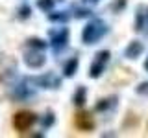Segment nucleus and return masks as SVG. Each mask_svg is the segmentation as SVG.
Segmentation results:
<instances>
[{
    "label": "nucleus",
    "instance_id": "obj_11",
    "mask_svg": "<svg viewBox=\"0 0 148 138\" xmlns=\"http://www.w3.org/2000/svg\"><path fill=\"white\" fill-rule=\"evenodd\" d=\"M48 18L52 22H67L69 20V13L67 11H54V13H48Z\"/></svg>",
    "mask_w": 148,
    "mask_h": 138
},
{
    "label": "nucleus",
    "instance_id": "obj_16",
    "mask_svg": "<svg viewBox=\"0 0 148 138\" xmlns=\"http://www.w3.org/2000/svg\"><path fill=\"white\" fill-rule=\"evenodd\" d=\"M30 17V6H21L18 7V18H28Z\"/></svg>",
    "mask_w": 148,
    "mask_h": 138
},
{
    "label": "nucleus",
    "instance_id": "obj_17",
    "mask_svg": "<svg viewBox=\"0 0 148 138\" xmlns=\"http://www.w3.org/2000/svg\"><path fill=\"white\" fill-rule=\"evenodd\" d=\"M52 123H54V114H52V112L45 114V118H43V125H45V127H50Z\"/></svg>",
    "mask_w": 148,
    "mask_h": 138
},
{
    "label": "nucleus",
    "instance_id": "obj_20",
    "mask_svg": "<svg viewBox=\"0 0 148 138\" xmlns=\"http://www.w3.org/2000/svg\"><path fill=\"white\" fill-rule=\"evenodd\" d=\"M85 2H91V4H95V2H98V0H85Z\"/></svg>",
    "mask_w": 148,
    "mask_h": 138
},
{
    "label": "nucleus",
    "instance_id": "obj_18",
    "mask_svg": "<svg viewBox=\"0 0 148 138\" xmlns=\"http://www.w3.org/2000/svg\"><path fill=\"white\" fill-rule=\"evenodd\" d=\"M137 92H139V94H143V96H148V81L141 83V85L137 87Z\"/></svg>",
    "mask_w": 148,
    "mask_h": 138
},
{
    "label": "nucleus",
    "instance_id": "obj_10",
    "mask_svg": "<svg viewBox=\"0 0 148 138\" xmlns=\"http://www.w3.org/2000/svg\"><path fill=\"white\" fill-rule=\"evenodd\" d=\"M78 70V59L76 57H72V59H69L67 63H65V68H63V74L67 77H72L74 74H76Z\"/></svg>",
    "mask_w": 148,
    "mask_h": 138
},
{
    "label": "nucleus",
    "instance_id": "obj_13",
    "mask_svg": "<svg viewBox=\"0 0 148 138\" xmlns=\"http://www.w3.org/2000/svg\"><path fill=\"white\" fill-rule=\"evenodd\" d=\"M26 46L28 48H34V50H45L46 48V43L43 39H28V43H26Z\"/></svg>",
    "mask_w": 148,
    "mask_h": 138
},
{
    "label": "nucleus",
    "instance_id": "obj_5",
    "mask_svg": "<svg viewBox=\"0 0 148 138\" xmlns=\"http://www.w3.org/2000/svg\"><path fill=\"white\" fill-rule=\"evenodd\" d=\"M108 61H109V52H108V50H104V52L96 53V59L92 61L91 70H89V76L92 77V79H96V77L102 76V72H104L106 63H108Z\"/></svg>",
    "mask_w": 148,
    "mask_h": 138
},
{
    "label": "nucleus",
    "instance_id": "obj_4",
    "mask_svg": "<svg viewBox=\"0 0 148 138\" xmlns=\"http://www.w3.org/2000/svg\"><path fill=\"white\" fill-rule=\"evenodd\" d=\"M69 43V30L67 28H59V30H50V44L56 52H59L65 48V44Z\"/></svg>",
    "mask_w": 148,
    "mask_h": 138
},
{
    "label": "nucleus",
    "instance_id": "obj_21",
    "mask_svg": "<svg viewBox=\"0 0 148 138\" xmlns=\"http://www.w3.org/2000/svg\"><path fill=\"white\" fill-rule=\"evenodd\" d=\"M145 68H146V70H148V59H146V63H145Z\"/></svg>",
    "mask_w": 148,
    "mask_h": 138
},
{
    "label": "nucleus",
    "instance_id": "obj_19",
    "mask_svg": "<svg viewBox=\"0 0 148 138\" xmlns=\"http://www.w3.org/2000/svg\"><path fill=\"white\" fill-rule=\"evenodd\" d=\"M89 15H91L89 9H76V17H78V18H82V17H89Z\"/></svg>",
    "mask_w": 148,
    "mask_h": 138
},
{
    "label": "nucleus",
    "instance_id": "obj_8",
    "mask_svg": "<svg viewBox=\"0 0 148 138\" xmlns=\"http://www.w3.org/2000/svg\"><path fill=\"white\" fill-rule=\"evenodd\" d=\"M143 50H145V46H143V43H139V41H132L126 50H124V55H126L128 59H137L139 55L143 53Z\"/></svg>",
    "mask_w": 148,
    "mask_h": 138
},
{
    "label": "nucleus",
    "instance_id": "obj_15",
    "mask_svg": "<svg viewBox=\"0 0 148 138\" xmlns=\"http://www.w3.org/2000/svg\"><path fill=\"white\" fill-rule=\"evenodd\" d=\"M37 7L45 9V11H50L54 7V0H37Z\"/></svg>",
    "mask_w": 148,
    "mask_h": 138
},
{
    "label": "nucleus",
    "instance_id": "obj_6",
    "mask_svg": "<svg viewBox=\"0 0 148 138\" xmlns=\"http://www.w3.org/2000/svg\"><path fill=\"white\" fill-rule=\"evenodd\" d=\"M24 63L30 68H41L46 63V57L43 55V50H34V52L24 53Z\"/></svg>",
    "mask_w": 148,
    "mask_h": 138
},
{
    "label": "nucleus",
    "instance_id": "obj_3",
    "mask_svg": "<svg viewBox=\"0 0 148 138\" xmlns=\"http://www.w3.org/2000/svg\"><path fill=\"white\" fill-rule=\"evenodd\" d=\"M30 81L35 83V85H39L41 89H59V87H61V79H59L58 76H54L52 72H46L39 77H32Z\"/></svg>",
    "mask_w": 148,
    "mask_h": 138
},
{
    "label": "nucleus",
    "instance_id": "obj_9",
    "mask_svg": "<svg viewBox=\"0 0 148 138\" xmlns=\"http://www.w3.org/2000/svg\"><path fill=\"white\" fill-rule=\"evenodd\" d=\"M85 98H87V90H85V87H78L76 92H74V105H78V107H82V105H85Z\"/></svg>",
    "mask_w": 148,
    "mask_h": 138
},
{
    "label": "nucleus",
    "instance_id": "obj_22",
    "mask_svg": "<svg viewBox=\"0 0 148 138\" xmlns=\"http://www.w3.org/2000/svg\"><path fill=\"white\" fill-rule=\"evenodd\" d=\"M145 15H146V20H148V11H146V13H145Z\"/></svg>",
    "mask_w": 148,
    "mask_h": 138
},
{
    "label": "nucleus",
    "instance_id": "obj_1",
    "mask_svg": "<svg viewBox=\"0 0 148 138\" xmlns=\"http://www.w3.org/2000/svg\"><path fill=\"white\" fill-rule=\"evenodd\" d=\"M106 33H108V24H106L104 20H100V18H95V20H91L89 24L83 28L82 39H83L85 44H95V43H98Z\"/></svg>",
    "mask_w": 148,
    "mask_h": 138
},
{
    "label": "nucleus",
    "instance_id": "obj_7",
    "mask_svg": "<svg viewBox=\"0 0 148 138\" xmlns=\"http://www.w3.org/2000/svg\"><path fill=\"white\" fill-rule=\"evenodd\" d=\"M74 122H76V127L82 129V131H92L95 129V120L89 112H78Z\"/></svg>",
    "mask_w": 148,
    "mask_h": 138
},
{
    "label": "nucleus",
    "instance_id": "obj_14",
    "mask_svg": "<svg viewBox=\"0 0 148 138\" xmlns=\"http://www.w3.org/2000/svg\"><path fill=\"white\" fill-rule=\"evenodd\" d=\"M115 98H106V99H102L96 103V110H106V109H109V107H115Z\"/></svg>",
    "mask_w": 148,
    "mask_h": 138
},
{
    "label": "nucleus",
    "instance_id": "obj_2",
    "mask_svg": "<svg viewBox=\"0 0 148 138\" xmlns=\"http://www.w3.org/2000/svg\"><path fill=\"white\" fill-rule=\"evenodd\" d=\"M37 122V116L34 112H17L15 116H13V127L17 129V131H21V133H24L28 131L34 123Z\"/></svg>",
    "mask_w": 148,
    "mask_h": 138
},
{
    "label": "nucleus",
    "instance_id": "obj_12",
    "mask_svg": "<svg viewBox=\"0 0 148 138\" xmlns=\"http://www.w3.org/2000/svg\"><path fill=\"white\" fill-rule=\"evenodd\" d=\"M145 20H146L145 9L139 7V9H137V22H135V30H137V31H143V30H145Z\"/></svg>",
    "mask_w": 148,
    "mask_h": 138
}]
</instances>
